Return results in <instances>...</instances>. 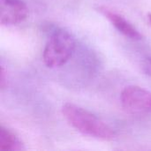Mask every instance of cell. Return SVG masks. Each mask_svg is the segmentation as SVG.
<instances>
[{
    "label": "cell",
    "instance_id": "obj_1",
    "mask_svg": "<svg viewBox=\"0 0 151 151\" xmlns=\"http://www.w3.org/2000/svg\"><path fill=\"white\" fill-rule=\"evenodd\" d=\"M62 114L65 120L80 133L100 140H112L115 133L95 114L76 104L66 103L62 107Z\"/></svg>",
    "mask_w": 151,
    "mask_h": 151
},
{
    "label": "cell",
    "instance_id": "obj_2",
    "mask_svg": "<svg viewBox=\"0 0 151 151\" xmlns=\"http://www.w3.org/2000/svg\"><path fill=\"white\" fill-rule=\"evenodd\" d=\"M74 50L73 35L65 29H57L52 33L44 47L43 62L50 68L62 66L71 58Z\"/></svg>",
    "mask_w": 151,
    "mask_h": 151
},
{
    "label": "cell",
    "instance_id": "obj_3",
    "mask_svg": "<svg viewBox=\"0 0 151 151\" xmlns=\"http://www.w3.org/2000/svg\"><path fill=\"white\" fill-rule=\"evenodd\" d=\"M122 107L134 115L151 114V92L139 86L126 87L120 95Z\"/></svg>",
    "mask_w": 151,
    "mask_h": 151
},
{
    "label": "cell",
    "instance_id": "obj_4",
    "mask_svg": "<svg viewBox=\"0 0 151 151\" xmlns=\"http://www.w3.org/2000/svg\"><path fill=\"white\" fill-rule=\"evenodd\" d=\"M28 8L22 0H0V22L2 25H16L27 18Z\"/></svg>",
    "mask_w": 151,
    "mask_h": 151
},
{
    "label": "cell",
    "instance_id": "obj_5",
    "mask_svg": "<svg viewBox=\"0 0 151 151\" xmlns=\"http://www.w3.org/2000/svg\"><path fill=\"white\" fill-rule=\"evenodd\" d=\"M99 11L111 21V23L116 27L118 31L126 35L127 37L132 39H141L142 35L140 32L130 23L127 19H126L122 15L106 8V7H99Z\"/></svg>",
    "mask_w": 151,
    "mask_h": 151
},
{
    "label": "cell",
    "instance_id": "obj_6",
    "mask_svg": "<svg viewBox=\"0 0 151 151\" xmlns=\"http://www.w3.org/2000/svg\"><path fill=\"white\" fill-rule=\"evenodd\" d=\"M0 149L5 151L23 150V143L12 130L1 126L0 127Z\"/></svg>",
    "mask_w": 151,
    "mask_h": 151
},
{
    "label": "cell",
    "instance_id": "obj_7",
    "mask_svg": "<svg viewBox=\"0 0 151 151\" xmlns=\"http://www.w3.org/2000/svg\"><path fill=\"white\" fill-rule=\"evenodd\" d=\"M4 67L2 66L1 67V78H0V85H1V88H4V82H5V78H4Z\"/></svg>",
    "mask_w": 151,
    "mask_h": 151
},
{
    "label": "cell",
    "instance_id": "obj_8",
    "mask_svg": "<svg viewBox=\"0 0 151 151\" xmlns=\"http://www.w3.org/2000/svg\"><path fill=\"white\" fill-rule=\"evenodd\" d=\"M148 17H149V20H150V23L151 24V13H150V14L148 15Z\"/></svg>",
    "mask_w": 151,
    "mask_h": 151
}]
</instances>
